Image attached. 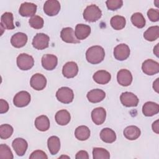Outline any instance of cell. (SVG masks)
Listing matches in <instances>:
<instances>
[{"mask_svg": "<svg viewBox=\"0 0 159 159\" xmlns=\"http://www.w3.org/2000/svg\"><path fill=\"white\" fill-rule=\"evenodd\" d=\"M105 57L104 48L99 45L89 47L86 52V60L91 64H98L103 61Z\"/></svg>", "mask_w": 159, "mask_h": 159, "instance_id": "1", "label": "cell"}, {"mask_svg": "<svg viewBox=\"0 0 159 159\" xmlns=\"http://www.w3.org/2000/svg\"><path fill=\"white\" fill-rule=\"evenodd\" d=\"M83 15L84 20L88 22H94L101 17L102 12L98 6L91 4L86 7L83 11Z\"/></svg>", "mask_w": 159, "mask_h": 159, "instance_id": "2", "label": "cell"}, {"mask_svg": "<svg viewBox=\"0 0 159 159\" xmlns=\"http://www.w3.org/2000/svg\"><path fill=\"white\" fill-rule=\"evenodd\" d=\"M34 65V60L31 55L27 53H20L17 57V65L21 70H29L33 67Z\"/></svg>", "mask_w": 159, "mask_h": 159, "instance_id": "3", "label": "cell"}, {"mask_svg": "<svg viewBox=\"0 0 159 159\" xmlns=\"http://www.w3.org/2000/svg\"><path fill=\"white\" fill-rule=\"evenodd\" d=\"M57 99L64 104L71 102L74 99V93L71 89L68 87H61L56 93Z\"/></svg>", "mask_w": 159, "mask_h": 159, "instance_id": "4", "label": "cell"}, {"mask_svg": "<svg viewBox=\"0 0 159 159\" xmlns=\"http://www.w3.org/2000/svg\"><path fill=\"white\" fill-rule=\"evenodd\" d=\"M49 37L43 33L37 34L32 40V46L37 50L47 48L49 45Z\"/></svg>", "mask_w": 159, "mask_h": 159, "instance_id": "5", "label": "cell"}, {"mask_svg": "<svg viewBox=\"0 0 159 159\" xmlns=\"http://www.w3.org/2000/svg\"><path fill=\"white\" fill-rule=\"evenodd\" d=\"M30 94L25 91H21L17 93L14 97L13 103L18 107L27 106L30 102Z\"/></svg>", "mask_w": 159, "mask_h": 159, "instance_id": "6", "label": "cell"}, {"mask_svg": "<svg viewBox=\"0 0 159 159\" xmlns=\"http://www.w3.org/2000/svg\"><path fill=\"white\" fill-rule=\"evenodd\" d=\"M142 71L147 75H153L159 72V63L152 59L144 61L142 65Z\"/></svg>", "mask_w": 159, "mask_h": 159, "instance_id": "7", "label": "cell"}, {"mask_svg": "<svg viewBox=\"0 0 159 159\" xmlns=\"http://www.w3.org/2000/svg\"><path fill=\"white\" fill-rule=\"evenodd\" d=\"M120 100L125 107H136L139 101L137 96L131 92L122 93L120 96Z\"/></svg>", "mask_w": 159, "mask_h": 159, "instance_id": "8", "label": "cell"}, {"mask_svg": "<svg viewBox=\"0 0 159 159\" xmlns=\"http://www.w3.org/2000/svg\"><path fill=\"white\" fill-rule=\"evenodd\" d=\"M61 8L60 4L57 0H48L43 5V11L48 16H56Z\"/></svg>", "mask_w": 159, "mask_h": 159, "instance_id": "9", "label": "cell"}, {"mask_svg": "<svg viewBox=\"0 0 159 159\" xmlns=\"http://www.w3.org/2000/svg\"><path fill=\"white\" fill-rule=\"evenodd\" d=\"M30 84L35 90H42L45 88L47 84L46 78L40 73H35L31 77Z\"/></svg>", "mask_w": 159, "mask_h": 159, "instance_id": "10", "label": "cell"}, {"mask_svg": "<svg viewBox=\"0 0 159 159\" xmlns=\"http://www.w3.org/2000/svg\"><path fill=\"white\" fill-rule=\"evenodd\" d=\"M130 48L125 43L117 45L114 49V56L115 58L119 61L126 60L130 55Z\"/></svg>", "mask_w": 159, "mask_h": 159, "instance_id": "11", "label": "cell"}, {"mask_svg": "<svg viewBox=\"0 0 159 159\" xmlns=\"http://www.w3.org/2000/svg\"><path fill=\"white\" fill-rule=\"evenodd\" d=\"M60 37L62 40L66 43H78L80 42L75 35L74 30L71 27L63 28L60 32Z\"/></svg>", "mask_w": 159, "mask_h": 159, "instance_id": "12", "label": "cell"}, {"mask_svg": "<svg viewBox=\"0 0 159 159\" xmlns=\"http://www.w3.org/2000/svg\"><path fill=\"white\" fill-rule=\"evenodd\" d=\"M117 80L118 83L121 86H129L132 81V75L131 72L126 69L119 70L117 75Z\"/></svg>", "mask_w": 159, "mask_h": 159, "instance_id": "13", "label": "cell"}, {"mask_svg": "<svg viewBox=\"0 0 159 159\" xmlns=\"http://www.w3.org/2000/svg\"><path fill=\"white\" fill-rule=\"evenodd\" d=\"M37 5L34 3L25 2L21 4L19 12L22 17H32L37 11Z\"/></svg>", "mask_w": 159, "mask_h": 159, "instance_id": "14", "label": "cell"}, {"mask_svg": "<svg viewBox=\"0 0 159 159\" xmlns=\"http://www.w3.org/2000/svg\"><path fill=\"white\" fill-rule=\"evenodd\" d=\"M42 65L45 70L50 71L54 70L58 63L57 57L52 54H45L42 58Z\"/></svg>", "mask_w": 159, "mask_h": 159, "instance_id": "15", "label": "cell"}, {"mask_svg": "<svg viewBox=\"0 0 159 159\" xmlns=\"http://www.w3.org/2000/svg\"><path fill=\"white\" fill-rule=\"evenodd\" d=\"M12 147L18 156L22 157L26 152L28 144L25 139L22 138H16L12 141Z\"/></svg>", "mask_w": 159, "mask_h": 159, "instance_id": "16", "label": "cell"}, {"mask_svg": "<svg viewBox=\"0 0 159 159\" xmlns=\"http://www.w3.org/2000/svg\"><path fill=\"white\" fill-rule=\"evenodd\" d=\"M78 73V66L76 63L74 61H68L66 63L62 69L63 75L67 78H71L76 76Z\"/></svg>", "mask_w": 159, "mask_h": 159, "instance_id": "17", "label": "cell"}, {"mask_svg": "<svg viewBox=\"0 0 159 159\" xmlns=\"http://www.w3.org/2000/svg\"><path fill=\"white\" fill-rule=\"evenodd\" d=\"M106 117V110L101 107L95 108L91 112V119L96 125H101L105 121Z\"/></svg>", "mask_w": 159, "mask_h": 159, "instance_id": "18", "label": "cell"}, {"mask_svg": "<svg viewBox=\"0 0 159 159\" xmlns=\"http://www.w3.org/2000/svg\"><path fill=\"white\" fill-rule=\"evenodd\" d=\"M88 101L92 103H97L102 101L106 97V93L100 89H94L89 91L86 95Z\"/></svg>", "mask_w": 159, "mask_h": 159, "instance_id": "19", "label": "cell"}, {"mask_svg": "<svg viewBox=\"0 0 159 159\" xmlns=\"http://www.w3.org/2000/svg\"><path fill=\"white\" fill-rule=\"evenodd\" d=\"M75 33L76 37L79 40H84L91 34V27L86 24H78L76 25Z\"/></svg>", "mask_w": 159, "mask_h": 159, "instance_id": "20", "label": "cell"}, {"mask_svg": "<svg viewBox=\"0 0 159 159\" xmlns=\"http://www.w3.org/2000/svg\"><path fill=\"white\" fill-rule=\"evenodd\" d=\"M27 42V36L23 32H17L14 34L11 39V45L15 48L24 47Z\"/></svg>", "mask_w": 159, "mask_h": 159, "instance_id": "21", "label": "cell"}, {"mask_svg": "<svg viewBox=\"0 0 159 159\" xmlns=\"http://www.w3.org/2000/svg\"><path fill=\"white\" fill-rule=\"evenodd\" d=\"M159 112V106L157 103L148 101L145 102L142 107V113L144 116L147 117L153 116Z\"/></svg>", "mask_w": 159, "mask_h": 159, "instance_id": "22", "label": "cell"}, {"mask_svg": "<svg viewBox=\"0 0 159 159\" xmlns=\"http://www.w3.org/2000/svg\"><path fill=\"white\" fill-rule=\"evenodd\" d=\"M93 78L96 83L99 84H106L111 80V75L106 70H99L94 73Z\"/></svg>", "mask_w": 159, "mask_h": 159, "instance_id": "23", "label": "cell"}, {"mask_svg": "<svg viewBox=\"0 0 159 159\" xmlns=\"http://www.w3.org/2000/svg\"><path fill=\"white\" fill-rule=\"evenodd\" d=\"M124 137L130 140H134L137 139L141 134V131L139 128L135 125H130L125 128L124 130Z\"/></svg>", "mask_w": 159, "mask_h": 159, "instance_id": "24", "label": "cell"}, {"mask_svg": "<svg viewBox=\"0 0 159 159\" xmlns=\"http://www.w3.org/2000/svg\"><path fill=\"white\" fill-rule=\"evenodd\" d=\"M55 119L58 124L60 125H65L70 122L71 116L68 111L62 109L58 111L56 113L55 116Z\"/></svg>", "mask_w": 159, "mask_h": 159, "instance_id": "25", "label": "cell"}, {"mask_svg": "<svg viewBox=\"0 0 159 159\" xmlns=\"http://www.w3.org/2000/svg\"><path fill=\"white\" fill-rule=\"evenodd\" d=\"M50 120L47 116L42 115L37 117L35 120V126L40 131L45 132L50 128Z\"/></svg>", "mask_w": 159, "mask_h": 159, "instance_id": "26", "label": "cell"}, {"mask_svg": "<svg viewBox=\"0 0 159 159\" xmlns=\"http://www.w3.org/2000/svg\"><path fill=\"white\" fill-rule=\"evenodd\" d=\"M1 26L4 29L12 30L15 28L13 22V14L9 12H4L1 17Z\"/></svg>", "mask_w": 159, "mask_h": 159, "instance_id": "27", "label": "cell"}, {"mask_svg": "<svg viewBox=\"0 0 159 159\" xmlns=\"http://www.w3.org/2000/svg\"><path fill=\"white\" fill-rule=\"evenodd\" d=\"M47 146L51 155H56L60 149V140L57 136H51L47 140Z\"/></svg>", "mask_w": 159, "mask_h": 159, "instance_id": "28", "label": "cell"}, {"mask_svg": "<svg viewBox=\"0 0 159 159\" xmlns=\"http://www.w3.org/2000/svg\"><path fill=\"white\" fill-rule=\"evenodd\" d=\"M100 138L103 142L111 143L116 141V134L115 132L111 129L104 128L102 129V130L100 132Z\"/></svg>", "mask_w": 159, "mask_h": 159, "instance_id": "29", "label": "cell"}, {"mask_svg": "<svg viewBox=\"0 0 159 159\" xmlns=\"http://www.w3.org/2000/svg\"><path fill=\"white\" fill-rule=\"evenodd\" d=\"M75 136L79 140H86L90 136V130L86 125L79 126L75 129Z\"/></svg>", "mask_w": 159, "mask_h": 159, "instance_id": "30", "label": "cell"}, {"mask_svg": "<svg viewBox=\"0 0 159 159\" xmlns=\"http://www.w3.org/2000/svg\"><path fill=\"white\" fill-rule=\"evenodd\" d=\"M143 37L147 41L153 42L156 40L159 37V27L155 25L149 27L143 33Z\"/></svg>", "mask_w": 159, "mask_h": 159, "instance_id": "31", "label": "cell"}, {"mask_svg": "<svg viewBox=\"0 0 159 159\" xmlns=\"http://www.w3.org/2000/svg\"><path fill=\"white\" fill-rule=\"evenodd\" d=\"M110 24L111 27L114 29V30H121L123 28H124L125 24H126V20L124 17L121 16H113L110 20Z\"/></svg>", "mask_w": 159, "mask_h": 159, "instance_id": "32", "label": "cell"}, {"mask_svg": "<svg viewBox=\"0 0 159 159\" xmlns=\"http://www.w3.org/2000/svg\"><path fill=\"white\" fill-rule=\"evenodd\" d=\"M132 23L137 28L141 29L145 25V19L140 12L134 13L130 18Z\"/></svg>", "mask_w": 159, "mask_h": 159, "instance_id": "33", "label": "cell"}, {"mask_svg": "<svg viewBox=\"0 0 159 159\" xmlns=\"http://www.w3.org/2000/svg\"><path fill=\"white\" fill-rule=\"evenodd\" d=\"M93 157L94 159H109L110 153L105 148L95 147L93 150Z\"/></svg>", "mask_w": 159, "mask_h": 159, "instance_id": "34", "label": "cell"}, {"mask_svg": "<svg viewBox=\"0 0 159 159\" xmlns=\"http://www.w3.org/2000/svg\"><path fill=\"white\" fill-rule=\"evenodd\" d=\"M13 128L9 124H2L0 126V137L1 139L9 138L13 133Z\"/></svg>", "mask_w": 159, "mask_h": 159, "instance_id": "35", "label": "cell"}, {"mask_svg": "<svg viewBox=\"0 0 159 159\" xmlns=\"http://www.w3.org/2000/svg\"><path fill=\"white\" fill-rule=\"evenodd\" d=\"M30 25L35 29H40L43 27V19L39 16L35 15L31 17L29 20Z\"/></svg>", "mask_w": 159, "mask_h": 159, "instance_id": "36", "label": "cell"}, {"mask_svg": "<svg viewBox=\"0 0 159 159\" xmlns=\"http://www.w3.org/2000/svg\"><path fill=\"white\" fill-rule=\"evenodd\" d=\"M13 154L8 145L6 144L0 145V158L12 159Z\"/></svg>", "mask_w": 159, "mask_h": 159, "instance_id": "37", "label": "cell"}, {"mask_svg": "<svg viewBox=\"0 0 159 159\" xmlns=\"http://www.w3.org/2000/svg\"><path fill=\"white\" fill-rule=\"evenodd\" d=\"M106 4L109 10L116 11L122 6L123 1L122 0H107Z\"/></svg>", "mask_w": 159, "mask_h": 159, "instance_id": "38", "label": "cell"}, {"mask_svg": "<svg viewBox=\"0 0 159 159\" xmlns=\"http://www.w3.org/2000/svg\"><path fill=\"white\" fill-rule=\"evenodd\" d=\"M147 16L152 22H157L159 20V11L151 8L147 11Z\"/></svg>", "mask_w": 159, "mask_h": 159, "instance_id": "39", "label": "cell"}, {"mask_svg": "<svg viewBox=\"0 0 159 159\" xmlns=\"http://www.w3.org/2000/svg\"><path fill=\"white\" fill-rule=\"evenodd\" d=\"M29 158L30 159H47L48 157L46 155V153L43 152L42 150H37L34 152H33L31 155L29 157Z\"/></svg>", "mask_w": 159, "mask_h": 159, "instance_id": "40", "label": "cell"}, {"mask_svg": "<svg viewBox=\"0 0 159 159\" xmlns=\"http://www.w3.org/2000/svg\"><path fill=\"white\" fill-rule=\"evenodd\" d=\"M9 110V104L7 102L2 99H0V113H6Z\"/></svg>", "mask_w": 159, "mask_h": 159, "instance_id": "41", "label": "cell"}, {"mask_svg": "<svg viewBox=\"0 0 159 159\" xmlns=\"http://www.w3.org/2000/svg\"><path fill=\"white\" fill-rule=\"evenodd\" d=\"M75 158L76 159H80V158L88 159L89 158V155H88V153L86 151L80 150L76 154Z\"/></svg>", "mask_w": 159, "mask_h": 159, "instance_id": "42", "label": "cell"}, {"mask_svg": "<svg viewBox=\"0 0 159 159\" xmlns=\"http://www.w3.org/2000/svg\"><path fill=\"white\" fill-rule=\"evenodd\" d=\"M153 131L154 132H155L156 134H158L159 133V127H158V120H157L156 121H155L152 125Z\"/></svg>", "mask_w": 159, "mask_h": 159, "instance_id": "43", "label": "cell"}, {"mask_svg": "<svg viewBox=\"0 0 159 159\" xmlns=\"http://www.w3.org/2000/svg\"><path fill=\"white\" fill-rule=\"evenodd\" d=\"M159 78H157L156 80L153 82V89L157 92V93H158V89H159Z\"/></svg>", "mask_w": 159, "mask_h": 159, "instance_id": "44", "label": "cell"}, {"mask_svg": "<svg viewBox=\"0 0 159 159\" xmlns=\"http://www.w3.org/2000/svg\"><path fill=\"white\" fill-rule=\"evenodd\" d=\"M158 45H159V44L158 43H157V45L154 47V48H153V53H155V55L157 57H158Z\"/></svg>", "mask_w": 159, "mask_h": 159, "instance_id": "45", "label": "cell"}, {"mask_svg": "<svg viewBox=\"0 0 159 159\" xmlns=\"http://www.w3.org/2000/svg\"><path fill=\"white\" fill-rule=\"evenodd\" d=\"M158 1H158V0H157V1H155V3H156V2H158ZM155 6H156L157 7H158V6H159L157 4H156V5H155Z\"/></svg>", "mask_w": 159, "mask_h": 159, "instance_id": "46", "label": "cell"}]
</instances>
